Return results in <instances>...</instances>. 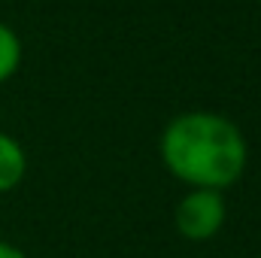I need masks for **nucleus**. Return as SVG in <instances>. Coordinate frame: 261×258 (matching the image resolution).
Wrapping results in <instances>:
<instances>
[{"instance_id":"f257e3e1","label":"nucleus","mask_w":261,"mask_h":258,"mask_svg":"<svg viewBox=\"0 0 261 258\" xmlns=\"http://www.w3.org/2000/svg\"><path fill=\"white\" fill-rule=\"evenodd\" d=\"M161 161L189 189H231L249 164V143L228 116L192 110L173 116L158 140Z\"/></svg>"},{"instance_id":"f03ea898","label":"nucleus","mask_w":261,"mask_h":258,"mask_svg":"<svg viewBox=\"0 0 261 258\" xmlns=\"http://www.w3.org/2000/svg\"><path fill=\"white\" fill-rule=\"evenodd\" d=\"M225 219H228L225 192H213V189H189L173 210V228L179 231V237L192 243L213 240L225 228Z\"/></svg>"},{"instance_id":"7ed1b4c3","label":"nucleus","mask_w":261,"mask_h":258,"mask_svg":"<svg viewBox=\"0 0 261 258\" xmlns=\"http://www.w3.org/2000/svg\"><path fill=\"white\" fill-rule=\"evenodd\" d=\"M24 173H28V152H24V146L15 137L0 131V194L18 189Z\"/></svg>"},{"instance_id":"20e7f679","label":"nucleus","mask_w":261,"mask_h":258,"mask_svg":"<svg viewBox=\"0 0 261 258\" xmlns=\"http://www.w3.org/2000/svg\"><path fill=\"white\" fill-rule=\"evenodd\" d=\"M18 67H21V40L6 21H0V85L12 79Z\"/></svg>"},{"instance_id":"39448f33","label":"nucleus","mask_w":261,"mask_h":258,"mask_svg":"<svg viewBox=\"0 0 261 258\" xmlns=\"http://www.w3.org/2000/svg\"><path fill=\"white\" fill-rule=\"evenodd\" d=\"M0 258H28V255H24L21 246H15L9 240H0Z\"/></svg>"}]
</instances>
